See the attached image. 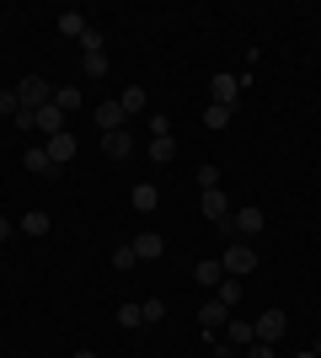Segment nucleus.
Returning <instances> with one entry per match:
<instances>
[{"instance_id": "nucleus-18", "label": "nucleus", "mask_w": 321, "mask_h": 358, "mask_svg": "<svg viewBox=\"0 0 321 358\" xmlns=\"http://www.w3.org/2000/svg\"><path fill=\"white\" fill-rule=\"evenodd\" d=\"M129 203H134V209H139V214H150V209H155V203H161V193H155L150 182H139L134 193H129Z\"/></svg>"}, {"instance_id": "nucleus-33", "label": "nucleus", "mask_w": 321, "mask_h": 358, "mask_svg": "<svg viewBox=\"0 0 321 358\" xmlns=\"http://www.w3.org/2000/svg\"><path fill=\"white\" fill-rule=\"evenodd\" d=\"M6 236H16V224L6 220V214H0V241H6Z\"/></svg>"}, {"instance_id": "nucleus-3", "label": "nucleus", "mask_w": 321, "mask_h": 358, "mask_svg": "<svg viewBox=\"0 0 321 358\" xmlns=\"http://www.w3.org/2000/svg\"><path fill=\"white\" fill-rule=\"evenodd\" d=\"M209 102L236 113V107H241V80H236V75H214L209 80Z\"/></svg>"}, {"instance_id": "nucleus-11", "label": "nucleus", "mask_w": 321, "mask_h": 358, "mask_svg": "<svg viewBox=\"0 0 321 358\" xmlns=\"http://www.w3.org/2000/svg\"><path fill=\"white\" fill-rule=\"evenodd\" d=\"M22 166H27L32 177H59V166L48 161V150H43V145H32L27 155H22Z\"/></svg>"}, {"instance_id": "nucleus-32", "label": "nucleus", "mask_w": 321, "mask_h": 358, "mask_svg": "<svg viewBox=\"0 0 321 358\" xmlns=\"http://www.w3.org/2000/svg\"><path fill=\"white\" fill-rule=\"evenodd\" d=\"M246 358H278V353H273V343H252V348H246Z\"/></svg>"}, {"instance_id": "nucleus-24", "label": "nucleus", "mask_w": 321, "mask_h": 358, "mask_svg": "<svg viewBox=\"0 0 321 358\" xmlns=\"http://www.w3.org/2000/svg\"><path fill=\"white\" fill-rule=\"evenodd\" d=\"M118 327H145V305H118Z\"/></svg>"}, {"instance_id": "nucleus-5", "label": "nucleus", "mask_w": 321, "mask_h": 358, "mask_svg": "<svg viewBox=\"0 0 321 358\" xmlns=\"http://www.w3.org/2000/svg\"><path fill=\"white\" fill-rule=\"evenodd\" d=\"M220 337H225L230 348H252V343H257V327H252L246 315H230V321H225V331H220Z\"/></svg>"}, {"instance_id": "nucleus-1", "label": "nucleus", "mask_w": 321, "mask_h": 358, "mask_svg": "<svg viewBox=\"0 0 321 358\" xmlns=\"http://www.w3.org/2000/svg\"><path fill=\"white\" fill-rule=\"evenodd\" d=\"M11 91H16V102H22V107H32V113L54 102V86H48L43 75H22V80H16Z\"/></svg>"}, {"instance_id": "nucleus-36", "label": "nucleus", "mask_w": 321, "mask_h": 358, "mask_svg": "<svg viewBox=\"0 0 321 358\" xmlns=\"http://www.w3.org/2000/svg\"><path fill=\"white\" fill-rule=\"evenodd\" d=\"M294 358H316V353H294Z\"/></svg>"}, {"instance_id": "nucleus-27", "label": "nucleus", "mask_w": 321, "mask_h": 358, "mask_svg": "<svg viewBox=\"0 0 321 358\" xmlns=\"http://www.w3.org/2000/svg\"><path fill=\"white\" fill-rule=\"evenodd\" d=\"M199 187H204V193H209V187H220V166H214V161L199 166Z\"/></svg>"}, {"instance_id": "nucleus-29", "label": "nucleus", "mask_w": 321, "mask_h": 358, "mask_svg": "<svg viewBox=\"0 0 321 358\" xmlns=\"http://www.w3.org/2000/svg\"><path fill=\"white\" fill-rule=\"evenodd\" d=\"M80 48H86V54H102V32L86 27V32H80Z\"/></svg>"}, {"instance_id": "nucleus-10", "label": "nucleus", "mask_w": 321, "mask_h": 358, "mask_svg": "<svg viewBox=\"0 0 321 358\" xmlns=\"http://www.w3.org/2000/svg\"><path fill=\"white\" fill-rule=\"evenodd\" d=\"M129 246L139 252V262H150V257H161V252H166V241H161V230H139V236L129 241Z\"/></svg>"}, {"instance_id": "nucleus-22", "label": "nucleus", "mask_w": 321, "mask_h": 358, "mask_svg": "<svg viewBox=\"0 0 321 358\" xmlns=\"http://www.w3.org/2000/svg\"><path fill=\"white\" fill-rule=\"evenodd\" d=\"M54 107H59L64 118H70V113L80 107V91H76V86H59V91H54Z\"/></svg>"}, {"instance_id": "nucleus-6", "label": "nucleus", "mask_w": 321, "mask_h": 358, "mask_svg": "<svg viewBox=\"0 0 321 358\" xmlns=\"http://www.w3.org/2000/svg\"><path fill=\"white\" fill-rule=\"evenodd\" d=\"M204 220L220 224V230H230V203H225V193H220V187H209V193H204Z\"/></svg>"}, {"instance_id": "nucleus-2", "label": "nucleus", "mask_w": 321, "mask_h": 358, "mask_svg": "<svg viewBox=\"0 0 321 358\" xmlns=\"http://www.w3.org/2000/svg\"><path fill=\"white\" fill-rule=\"evenodd\" d=\"M220 268H225V278H246V273H257V252H252V241H236V246H225Z\"/></svg>"}, {"instance_id": "nucleus-17", "label": "nucleus", "mask_w": 321, "mask_h": 358, "mask_svg": "<svg viewBox=\"0 0 321 358\" xmlns=\"http://www.w3.org/2000/svg\"><path fill=\"white\" fill-rule=\"evenodd\" d=\"M150 161H155V166L177 161V139H171V134H155V139H150Z\"/></svg>"}, {"instance_id": "nucleus-14", "label": "nucleus", "mask_w": 321, "mask_h": 358, "mask_svg": "<svg viewBox=\"0 0 321 358\" xmlns=\"http://www.w3.org/2000/svg\"><path fill=\"white\" fill-rule=\"evenodd\" d=\"M38 134H48V139H54V134H64V113H59L54 102H48V107H38Z\"/></svg>"}, {"instance_id": "nucleus-20", "label": "nucleus", "mask_w": 321, "mask_h": 358, "mask_svg": "<svg viewBox=\"0 0 321 358\" xmlns=\"http://www.w3.org/2000/svg\"><path fill=\"white\" fill-rule=\"evenodd\" d=\"M230 118H236V113H230V107H214V102L204 107V129H214V134H220V129H225Z\"/></svg>"}, {"instance_id": "nucleus-35", "label": "nucleus", "mask_w": 321, "mask_h": 358, "mask_svg": "<svg viewBox=\"0 0 321 358\" xmlns=\"http://www.w3.org/2000/svg\"><path fill=\"white\" fill-rule=\"evenodd\" d=\"M311 353H316V358H321V343H316V348H311Z\"/></svg>"}, {"instance_id": "nucleus-21", "label": "nucleus", "mask_w": 321, "mask_h": 358, "mask_svg": "<svg viewBox=\"0 0 321 358\" xmlns=\"http://www.w3.org/2000/svg\"><path fill=\"white\" fill-rule=\"evenodd\" d=\"M86 27H92V22H86L80 11H64V16H59V32H64V38H80Z\"/></svg>"}, {"instance_id": "nucleus-12", "label": "nucleus", "mask_w": 321, "mask_h": 358, "mask_svg": "<svg viewBox=\"0 0 321 358\" xmlns=\"http://www.w3.org/2000/svg\"><path fill=\"white\" fill-rule=\"evenodd\" d=\"M123 118H129V113H123L118 102H97V129H102V134H118Z\"/></svg>"}, {"instance_id": "nucleus-26", "label": "nucleus", "mask_w": 321, "mask_h": 358, "mask_svg": "<svg viewBox=\"0 0 321 358\" xmlns=\"http://www.w3.org/2000/svg\"><path fill=\"white\" fill-rule=\"evenodd\" d=\"M80 70L92 75V80H102V75H107V54H86V59H80Z\"/></svg>"}, {"instance_id": "nucleus-16", "label": "nucleus", "mask_w": 321, "mask_h": 358, "mask_svg": "<svg viewBox=\"0 0 321 358\" xmlns=\"http://www.w3.org/2000/svg\"><path fill=\"white\" fill-rule=\"evenodd\" d=\"M193 278H199L204 289H220V284H225V268H220V262H209V257H204L199 268H193Z\"/></svg>"}, {"instance_id": "nucleus-4", "label": "nucleus", "mask_w": 321, "mask_h": 358, "mask_svg": "<svg viewBox=\"0 0 321 358\" xmlns=\"http://www.w3.org/2000/svg\"><path fill=\"white\" fill-rule=\"evenodd\" d=\"M252 327H257V343H278V337H284V327H290V315H284V310H262Z\"/></svg>"}, {"instance_id": "nucleus-9", "label": "nucleus", "mask_w": 321, "mask_h": 358, "mask_svg": "<svg viewBox=\"0 0 321 358\" xmlns=\"http://www.w3.org/2000/svg\"><path fill=\"white\" fill-rule=\"evenodd\" d=\"M225 321H230V305H220V299H204L199 327H204V331H225Z\"/></svg>"}, {"instance_id": "nucleus-13", "label": "nucleus", "mask_w": 321, "mask_h": 358, "mask_svg": "<svg viewBox=\"0 0 321 358\" xmlns=\"http://www.w3.org/2000/svg\"><path fill=\"white\" fill-rule=\"evenodd\" d=\"M129 150H134V139L123 134V129H118V134H102V155H107V161H129Z\"/></svg>"}, {"instance_id": "nucleus-7", "label": "nucleus", "mask_w": 321, "mask_h": 358, "mask_svg": "<svg viewBox=\"0 0 321 358\" xmlns=\"http://www.w3.org/2000/svg\"><path fill=\"white\" fill-rule=\"evenodd\" d=\"M43 150H48V161H54V166H59V171H64V166L76 161V134L64 129V134H54V139H48Z\"/></svg>"}, {"instance_id": "nucleus-25", "label": "nucleus", "mask_w": 321, "mask_h": 358, "mask_svg": "<svg viewBox=\"0 0 321 358\" xmlns=\"http://www.w3.org/2000/svg\"><path fill=\"white\" fill-rule=\"evenodd\" d=\"M134 262H139V252H134V246H129V241H123L118 252H113V268H118V273H129V268H134Z\"/></svg>"}, {"instance_id": "nucleus-23", "label": "nucleus", "mask_w": 321, "mask_h": 358, "mask_svg": "<svg viewBox=\"0 0 321 358\" xmlns=\"http://www.w3.org/2000/svg\"><path fill=\"white\" fill-rule=\"evenodd\" d=\"M214 299H220V305H230V310H236V299H241V278H225V284L214 289Z\"/></svg>"}, {"instance_id": "nucleus-30", "label": "nucleus", "mask_w": 321, "mask_h": 358, "mask_svg": "<svg viewBox=\"0 0 321 358\" xmlns=\"http://www.w3.org/2000/svg\"><path fill=\"white\" fill-rule=\"evenodd\" d=\"M11 123H16V129H38V113H32V107H22V113H16Z\"/></svg>"}, {"instance_id": "nucleus-28", "label": "nucleus", "mask_w": 321, "mask_h": 358, "mask_svg": "<svg viewBox=\"0 0 321 358\" xmlns=\"http://www.w3.org/2000/svg\"><path fill=\"white\" fill-rule=\"evenodd\" d=\"M22 113V102H16V91H0V118H16Z\"/></svg>"}, {"instance_id": "nucleus-19", "label": "nucleus", "mask_w": 321, "mask_h": 358, "mask_svg": "<svg viewBox=\"0 0 321 358\" xmlns=\"http://www.w3.org/2000/svg\"><path fill=\"white\" fill-rule=\"evenodd\" d=\"M118 107H123V113H145V107H150V96H145V86H123Z\"/></svg>"}, {"instance_id": "nucleus-31", "label": "nucleus", "mask_w": 321, "mask_h": 358, "mask_svg": "<svg viewBox=\"0 0 321 358\" xmlns=\"http://www.w3.org/2000/svg\"><path fill=\"white\" fill-rule=\"evenodd\" d=\"M150 134H171V118H166V113H150Z\"/></svg>"}, {"instance_id": "nucleus-34", "label": "nucleus", "mask_w": 321, "mask_h": 358, "mask_svg": "<svg viewBox=\"0 0 321 358\" xmlns=\"http://www.w3.org/2000/svg\"><path fill=\"white\" fill-rule=\"evenodd\" d=\"M76 358H97V353H86V348H80V353H76Z\"/></svg>"}, {"instance_id": "nucleus-8", "label": "nucleus", "mask_w": 321, "mask_h": 358, "mask_svg": "<svg viewBox=\"0 0 321 358\" xmlns=\"http://www.w3.org/2000/svg\"><path fill=\"white\" fill-rule=\"evenodd\" d=\"M262 224H268V220H262V209H252V203H246V209H236V214H230V230H241L246 241L257 236Z\"/></svg>"}, {"instance_id": "nucleus-15", "label": "nucleus", "mask_w": 321, "mask_h": 358, "mask_svg": "<svg viewBox=\"0 0 321 358\" xmlns=\"http://www.w3.org/2000/svg\"><path fill=\"white\" fill-rule=\"evenodd\" d=\"M16 230H22V236H48V230H54V220H48V209H27V220L16 224Z\"/></svg>"}]
</instances>
